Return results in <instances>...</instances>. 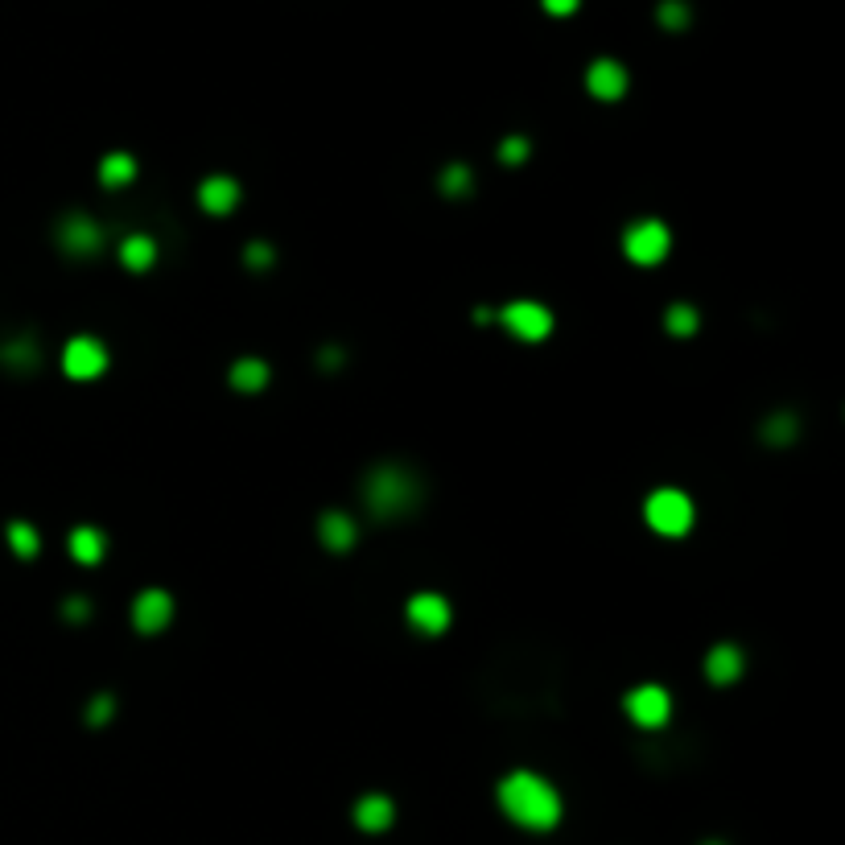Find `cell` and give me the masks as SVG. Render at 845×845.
Here are the masks:
<instances>
[{
  "instance_id": "obj_16",
  "label": "cell",
  "mask_w": 845,
  "mask_h": 845,
  "mask_svg": "<svg viewBox=\"0 0 845 845\" xmlns=\"http://www.w3.org/2000/svg\"><path fill=\"white\" fill-rule=\"evenodd\" d=\"M318 540H322L330 553H347L355 540H359V532H355V524H351L347 512H322L318 516Z\"/></svg>"
},
{
  "instance_id": "obj_17",
  "label": "cell",
  "mask_w": 845,
  "mask_h": 845,
  "mask_svg": "<svg viewBox=\"0 0 845 845\" xmlns=\"http://www.w3.org/2000/svg\"><path fill=\"white\" fill-rule=\"evenodd\" d=\"M71 557L79 561V565H99L108 557V536L99 532L95 524H79L75 532H71Z\"/></svg>"
},
{
  "instance_id": "obj_21",
  "label": "cell",
  "mask_w": 845,
  "mask_h": 845,
  "mask_svg": "<svg viewBox=\"0 0 845 845\" xmlns=\"http://www.w3.org/2000/svg\"><path fill=\"white\" fill-rule=\"evenodd\" d=\"M437 186H442L446 198H466L470 190H475V174H470L466 161H450L442 169V178H437Z\"/></svg>"
},
{
  "instance_id": "obj_14",
  "label": "cell",
  "mask_w": 845,
  "mask_h": 845,
  "mask_svg": "<svg viewBox=\"0 0 845 845\" xmlns=\"http://www.w3.org/2000/svg\"><path fill=\"white\" fill-rule=\"evenodd\" d=\"M268 380H273V371H268V363H264V359H256V355L235 359V363H231V371H227V384H231L235 392H244V396L264 392V388H268Z\"/></svg>"
},
{
  "instance_id": "obj_25",
  "label": "cell",
  "mask_w": 845,
  "mask_h": 845,
  "mask_svg": "<svg viewBox=\"0 0 845 845\" xmlns=\"http://www.w3.org/2000/svg\"><path fill=\"white\" fill-rule=\"evenodd\" d=\"M800 433V425H796V417L792 413H775L767 425H763V437L771 446H784V442H792V437Z\"/></svg>"
},
{
  "instance_id": "obj_18",
  "label": "cell",
  "mask_w": 845,
  "mask_h": 845,
  "mask_svg": "<svg viewBox=\"0 0 845 845\" xmlns=\"http://www.w3.org/2000/svg\"><path fill=\"white\" fill-rule=\"evenodd\" d=\"M120 264L132 268V273H145V268L157 264V244L149 240V235H124V244H120Z\"/></svg>"
},
{
  "instance_id": "obj_5",
  "label": "cell",
  "mask_w": 845,
  "mask_h": 845,
  "mask_svg": "<svg viewBox=\"0 0 845 845\" xmlns=\"http://www.w3.org/2000/svg\"><path fill=\"white\" fill-rule=\"evenodd\" d=\"M495 322L507 334H516L520 343H540V338L553 334V314L540 306V301H512V306H503L495 314Z\"/></svg>"
},
{
  "instance_id": "obj_23",
  "label": "cell",
  "mask_w": 845,
  "mask_h": 845,
  "mask_svg": "<svg viewBox=\"0 0 845 845\" xmlns=\"http://www.w3.org/2000/svg\"><path fill=\"white\" fill-rule=\"evenodd\" d=\"M664 326H668V334H676V338H689V334H697L701 314H697L693 306H685V301H676V306H668V314H664Z\"/></svg>"
},
{
  "instance_id": "obj_6",
  "label": "cell",
  "mask_w": 845,
  "mask_h": 845,
  "mask_svg": "<svg viewBox=\"0 0 845 845\" xmlns=\"http://www.w3.org/2000/svg\"><path fill=\"white\" fill-rule=\"evenodd\" d=\"M62 371L71 380H99L108 371V347L95 334H75L62 347Z\"/></svg>"
},
{
  "instance_id": "obj_1",
  "label": "cell",
  "mask_w": 845,
  "mask_h": 845,
  "mask_svg": "<svg viewBox=\"0 0 845 845\" xmlns=\"http://www.w3.org/2000/svg\"><path fill=\"white\" fill-rule=\"evenodd\" d=\"M499 808L507 821L545 833L561 821V792L536 771H512L499 784Z\"/></svg>"
},
{
  "instance_id": "obj_24",
  "label": "cell",
  "mask_w": 845,
  "mask_h": 845,
  "mask_svg": "<svg viewBox=\"0 0 845 845\" xmlns=\"http://www.w3.org/2000/svg\"><path fill=\"white\" fill-rule=\"evenodd\" d=\"M656 21H660V29H668V33H681V29H689L693 13H689L685 0H660Z\"/></svg>"
},
{
  "instance_id": "obj_19",
  "label": "cell",
  "mask_w": 845,
  "mask_h": 845,
  "mask_svg": "<svg viewBox=\"0 0 845 845\" xmlns=\"http://www.w3.org/2000/svg\"><path fill=\"white\" fill-rule=\"evenodd\" d=\"M38 359H42V351H38V343H33L29 334L25 338H13V343L0 347V363L13 367V371H33V367H38Z\"/></svg>"
},
{
  "instance_id": "obj_8",
  "label": "cell",
  "mask_w": 845,
  "mask_h": 845,
  "mask_svg": "<svg viewBox=\"0 0 845 845\" xmlns=\"http://www.w3.org/2000/svg\"><path fill=\"white\" fill-rule=\"evenodd\" d=\"M54 240L66 256H95L104 248V227H99L91 215H66L58 227H54Z\"/></svg>"
},
{
  "instance_id": "obj_20",
  "label": "cell",
  "mask_w": 845,
  "mask_h": 845,
  "mask_svg": "<svg viewBox=\"0 0 845 845\" xmlns=\"http://www.w3.org/2000/svg\"><path fill=\"white\" fill-rule=\"evenodd\" d=\"M132 178H137V161H132L128 153H108L104 161H99V182H104L108 190L128 186Z\"/></svg>"
},
{
  "instance_id": "obj_11",
  "label": "cell",
  "mask_w": 845,
  "mask_h": 845,
  "mask_svg": "<svg viewBox=\"0 0 845 845\" xmlns=\"http://www.w3.org/2000/svg\"><path fill=\"white\" fill-rule=\"evenodd\" d=\"M174 623V598L165 590H141L137 602H132V627L141 635H157Z\"/></svg>"
},
{
  "instance_id": "obj_10",
  "label": "cell",
  "mask_w": 845,
  "mask_h": 845,
  "mask_svg": "<svg viewBox=\"0 0 845 845\" xmlns=\"http://www.w3.org/2000/svg\"><path fill=\"white\" fill-rule=\"evenodd\" d=\"M586 87H590L594 99H602V104H615V99L627 95L631 75H627V66L615 62V58H594L590 71H586Z\"/></svg>"
},
{
  "instance_id": "obj_15",
  "label": "cell",
  "mask_w": 845,
  "mask_h": 845,
  "mask_svg": "<svg viewBox=\"0 0 845 845\" xmlns=\"http://www.w3.org/2000/svg\"><path fill=\"white\" fill-rule=\"evenodd\" d=\"M742 668H747V656H742L734 644H718V648H709V656H705V676L714 685H734L742 676Z\"/></svg>"
},
{
  "instance_id": "obj_13",
  "label": "cell",
  "mask_w": 845,
  "mask_h": 845,
  "mask_svg": "<svg viewBox=\"0 0 845 845\" xmlns=\"http://www.w3.org/2000/svg\"><path fill=\"white\" fill-rule=\"evenodd\" d=\"M392 821H396V804H392L384 792H367V796H359V804H355V825H359L363 833H384Z\"/></svg>"
},
{
  "instance_id": "obj_2",
  "label": "cell",
  "mask_w": 845,
  "mask_h": 845,
  "mask_svg": "<svg viewBox=\"0 0 845 845\" xmlns=\"http://www.w3.org/2000/svg\"><path fill=\"white\" fill-rule=\"evenodd\" d=\"M363 503L371 516L380 520H396V516H409L413 507L421 503V487L404 466H376L371 475L363 479Z\"/></svg>"
},
{
  "instance_id": "obj_29",
  "label": "cell",
  "mask_w": 845,
  "mask_h": 845,
  "mask_svg": "<svg viewBox=\"0 0 845 845\" xmlns=\"http://www.w3.org/2000/svg\"><path fill=\"white\" fill-rule=\"evenodd\" d=\"M540 9H545L549 17H573L582 9V0H540Z\"/></svg>"
},
{
  "instance_id": "obj_27",
  "label": "cell",
  "mask_w": 845,
  "mask_h": 845,
  "mask_svg": "<svg viewBox=\"0 0 845 845\" xmlns=\"http://www.w3.org/2000/svg\"><path fill=\"white\" fill-rule=\"evenodd\" d=\"M528 153H532V145H528L524 137H507V141L499 145V161H503V165H524Z\"/></svg>"
},
{
  "instance_id": "obj_28",
  "label": "cell",
  "mask_w": 845,
  "mask_h": 845,
  "mask_svg": "<svg viewBox=\"0 0 845 845\" xmlns=\"http://www.w3.org/2000/svg\"><path fill=\"white\" fill-rule=\"evenodd\" d=\"M244 260H248V268H273L277 252L268 248V244H248V248H244Z\"/></svg>"
},
{
  "instance_id": "obj_30",
  "label": "cell",
  "mask_w": 845,
  "mask_h": 845,
  "mask_svg": "<svg viewBox=\"0 0 845 845\" xmlns=\"http://www.w3.org/2000/svg\"><path fill=\"white\" fill-rule=\"evenodd\" d=\"M62 611H66V619H71V623H83V619L91 615V606H87L83 598H71V602L62 606Z\"/></svg>"
},
{
  "instance_id": "obj_12",
  "label": "cell",
  "mask_w": 845,
  "mask_h": 845,
  "mask_svg": "<svg viewBox=\"0 0 845 845\" xmlns=\"http://www.w3.org/2000/svg\"><path fill=\"white\" fill-rule=\"evenodd\" d=\"M198 207L207 215H231L235 207H240V182L227 178V174H211L198 186Z\"/></svg>"
},
{
  "instance_id": "obj_22",
  "label": "cell",
  "mask_w": 845,
  "mask_h": 845,
  "mask_svg": "<svg viewBox=\"0 0 845 845\" xmlns=\"http://www.w3.org/2000/svg\"><path fill=\"white\" fill-rule=\"evenodd\" d=\"M9 545H13V553H17L21 561H29V557H38L42 536H38V528H33V524L13 520V524H9Z\"/></svg>"
},
{
  "instance_id": "obj_3",
  "label": "cell",
  "mask_w": 845,
  "mask_h": 845,
  "mask_svg": "<svg viewBox=\"0 0 845 845\" xmlns=\"http://www.w3.org/2000/svg\"><path fill=\"white\" fill-rule=\"evenodd\" d=\"M644 520H648V528L660 532V536H685V532L693 528V520H697V507H693V499H689L685 491L660 487V491H652L648 503H644Z\"/></svg>"
},
{
  "instance_id": "obj_26",
  "label": "cell",
  "mask_w": 845,
  "mask_h": 845,
  "mask_svg": "<svg viewBox=\"0 0 845 845\" xmlns=\"http://www.w3.org/2000/svg\"><path fill=\"white\" fill-rule=\"evenodd\" d=\"M112 714H116V697H112V693H99V697L87 705V722H91V726H108Z\"/></svg>"
},
{
  "instance_id": "obj_4",
  "label": "cell",
  "mask_w": 845,
  "mask_h": 845,
  "mask_svg": "<svg viewBox=\"0 0 845 845\" xmlns=\"http://www.w3.org/2000/svg\"><path fill=\"white\" fill-rule=\"evenodd\" d=\"M672 248V235L660 219H639L623 231V252L631 264H660Z\"/></svg>"
},
{
  "instance_id": "obj_9",
  "label": "cell",
  "mask_w": 845,
  "mask_h": 845,
  "mask_svg": "<svg viewBox=\"0 0 845 845\" xmlns=\"http://www.w3.org/2000/svg\"><path fill=\"white\" fill-rule=\"evenodd\" d=\"M404 619H409V627L421 631V635H442V631H450L454 611L437 590H421V594L409 598V606H404Z\"/></svg>"
},
{
  "instance_id": "obj_7",
  "label": "cell",
  "mask_w": 845,
  "mask_h": 845,
  "mask_svg": "<svg viewBox=\"0 0 845 845\" xmlns=\"http://www.w3.org/2000/svg\"><path fill=\"white\" fill-rule=\"evenodd\" d=\"M623 709L635 726L644 730H660L668 718H672V697L664 685H635L627 697H623Z\"/></svg>"
}]
</instances>
